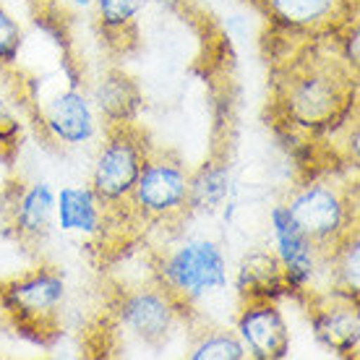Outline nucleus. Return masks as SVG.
Instances as JSON below:
<instances>
[{
  "mask_svg": "<svg viewBox=\"0 0 360 360\" xmlns=\"http://www.w3.org/2000/svg\"><path fill=\"white\" fill-rule=\"evenodd\" d=\"M288 58L274 65V112L290 134L303 139L340 134L358 110V71L345 63L332 37L292 39Z\"/></svg>",
  "mask_w": 360,
  "mask_h": 360,
  "instance_id": "f257e3e1",
  "label": "nucleus"
},
{
  "mask_svg": "<svg viewBox=\"0 0 360 360\" xmlns=\"http://www.w3.org/2000/svg\"><path fill=\"white\" fill-rule=\"evenodd\" d=\"M63 300L65 277L50 264L0 279V319L34 345H50L58 337Z\"/></svg>",
  "mask_w": 360,
  "mask_h": 360,
  "instance_id": "f03ea898",
  "label": "nucleus"
},
{
  "mask_svg": "<svg viewBox=\"0 0 360 360\" xmlns=\"http://www.w3.org/2000/svg\"><path fill=\"white\" fill-rule=\"evenodd\" d=\"M191 172L178 154L154 146L134 188L117 207L134 227H175L191 214L188 209Z\"/></svg>",
  "mask_w": 360,
  "mask_h": 360,
  "instance_id": "7ed1b4c3",
  "label": "nucleus"
},
{
  "mask_svg": "<svg viewBox=\"0 0 360 360\" xmlns=\"http://www.w3.org/2000/svg\"><path fill=\"white\" fill-rule=\"evenodd\" d=\"M152 277L193 316L196 303L227 288L230 271L219 243L188 238L154 253Z\"/></svg>",
  "mask_w": 360,
  "mask_h": 360,
  "instance_id": "20e7f679",
  "label": "nucleus"
},
{
  "mask_svg": "<svg viewBox=\"0 0 360 360\" xmlns=\"http://www.w3.org/2000/svg\"><path fill=\"white\" fill-rule=\"evenodd\" d=\"M355 188L334 180L311 178L300 183L285 201L295 225L316 243L321 253L332 251L345 235L358 230V201Z\"/></svg>",
  "mask_w": 360,
  "mask_h": 360,
  "instance_id": "39448f33",
  "label": "nucleus"
},
{
  "mask_svg": "<svg viewBox=\"0 0 360 360\" xmlns=\"http://www.w3.org/2000/svg\"><path fill=\"white\" fill-rule=\"evenodd\" d=\"M110 316L115 332H123L128 340L160 350L170 342L180 324H186L193 316L180 306L178 300L160 285H136V288L117 290L112 303H110Z\"/></svg>",
  "mask_w": 360,
  "mask_h": 360,
  "instance_id": "423d86ee",
  "label": "nucleus"
},
{
  "mask_svg": "<svg viewBox=\"0 0 360 360\" xmlns=\"http://www.w3.org/2000/svg\"><path fill=\"white\" fill-rule=\"evenodd\" d=\"M152 149V139L136 120L105 126V141L91 167L89 188L110 209L123 207Z\"/></svg>",
  "mask_w": 360,
  "mask_h": 360,
  "instance_id": "0eeeda50",
  "label": "nucleus"
},
{
  "mask_svg": "<svg viewBox=\"0 0 360 360\" xmlns=\"http://www.w3.org/2000/svg\"><path fill=\"white\" fill-rule=\"evenodd\" d=\"M279 37L324 39L358 18V0H248Z\"/></svg>",
  "mask_w": 360,
  "mask_h": 360,
  "instance_id": "6e6552de",
  "label": "nucleus"
},
{
  "mask_svg": "<svg viewBox=\"0 0 360 360\" xmlns=\"http://www.w3.org/2000/svg\"><path fill=\"white\" fill-rule=\"evenodd\" d=\"M55 225V191L45 180H11L0 193V230L21 248L37 251Z\"/></svg>",
  "mask_w": 360,
  "mask_h": 360,
  "instance_id": "1a4fd4ad",
  "label": "nucleus"
},
{
  "mask_svg": "<svg viewBox=\"0 0 360 360\" xmlns=\"http://www.w3.org/2000/svg\"><path fill=\"white\" fill-rule=\"evenodd\" d=\"M27 105H32V117L37 120V126L55 144H86L99 131L97 110L79 82H68V86L53 89L50 94L37 91L27 99Z\"/></svg>",
  "mask_w": 360,
  "mask_h": 360,
  "instance_id": "9d476101",
  "label": "nucleus"
},
{
  "mask_svg": "<svg viewBox=\"0 0 360 360\" xmlns=\"http://www.w3.org/2000/svg\"><path fill=\"white\" fill-rule=\"evenodd\" d=\"M271 240H274V256L282 264L285 282H288V295L297 297L300 303L311 292L319 290L316 279L324 271V253L316 248V243L308 238L295 219L290 217L285 204H274L269 212Z\"/></svg>",
  "mask_w": 360,
  "mask_h": 360,
  "instance_id": "9b49d317",
  "label": "nucleus"
},
{
  "mask_svg": "<svg viewBox=\"0 0 360 360\" xmlns=\"http://www.w3.org/2000/svg\"><path fill=\"white\" fill-rule=\"evenodd\" d=\"M303 303L316 342L337 358H355L360 350L358 300L332 290H316Z\"/></svg>",
  "mask_w": 360,
  "mask_h": 360,
  "instance_id": "f8f14e48",
  "label": "nucleus"
},
{
  "mask_svg": "<svg viewBox=\"0 0 360 360\" xmlns=\"http://www.w3.org/2000/svg\"><path fill=\"white\" fill-rule=\"evenodd\" d=\"M235 334L240 337L248 358L282 360L290 355L292 337L277 300H240Z\"/></svg>",
  "mask_w": 360,
  "mask_h": 360,
  "instance_id": "ddd939ff",
  "label": "nucleus"
},
{
  "mask_svg": "<svg viewBox=\"0 0 360 360\" xmlns=\"http://www.w3.org/2000/svg\"><path fill=\"white\" fill-rule=\"evenodd\" d=\"M110 222V207L89 186H65L55 193V225L82 238H102Z\"/></svg>",
  "mask_w": 360,
  "mask_h": 360,
  "instance_id": "4468645a",
  "label": "nucleus"
},
{
  "mask_svg": "<svg viewBox=\"0 0 360 360\" xmlns=\"http://www.w3.org/2000/svg\"><path fill=\"white\" fill-rule=\"evenodd\" d=\"M89 99L97 110L99 123H105V126L131 123L141 110V89L123 68H108L102 73Z\"/></svg>",
  "mask_w": 360,
  "mask_h": 360,
  "instance_id": "2eb2a0df",
  "label": "nucleus"
},
{
  "mask_svg": "<svg viewBox=\"0 0 360 360\" xmlns=\"http://www.w3.org/2000/svg\"><path fill=\"white\" fill-rule=\"evenodd\" d=\"M238 300H279L288 295V282L274 251L245 253L235 269Z\"/></svg>",
  "mask_w": 360,
  "mask_h": 360,
  "instance_id": "dca6fc26",
  "label": "nucleus"
},
{
  "mask_svg": "<svg viewBox=\"0 0 360 360\" xmlns=\"http://www.w3.org/2000/svg\"><path fill=\"white\" fill-rule=\"evenodd\" d=\"M149 0H94V18L105 45L115 55H126L139 39V13Z\"/></svg>",
  "mask_w": 360,
  "mask_h": 360,
  "instance_id": "f3484780",
  "label": "nucleus"
},
{
  "mask_svg": "<svg viewBox=\"0 0 360 360\" xmlns=\"http://www.w3.org/2000/svg\"><path fill=\"white\" fill-rule=\"evenodd\" d=\"M233 191V172L225 157H212L188 178V209L191 214H212L222 209Z\"/></svg>",
  "mask_w": 360,
  "mask_h": 360,
  "instance_id": "a211bd4d",
  "label": "nucleus"
},
{
  "mask_svg": "<svg viewBox=\"0 0 360 360\" xmlns=\"http://www.w3.org/2000/svg\"><path fill=\"white\" fill-rule=\"evenodd\" d=\"M324 274L326 288L340 295L355 297L360 295V235L352 230L345 235L332 251L324 253Z\"/></svg>",
  "mask_w": 360,
  "mask_h": 360,
  "instance_id": "6ab92c4d",
  "label": "nucleus"
},
{
  "mask_svg": "<svg viewBox=\"0 0 360 360\" xmlns=\"http://www.w3.org/2000/svg\"><path fill=\"white\" fill-rule=\"evenodd\" d=\"M191 360H243L248 358L240 337L235 329L225 326H201L193 332V340L188 345Z\"/></svg>",
  "mask_w": 360,
  "mask_h": 360,
  "instance_id": "aec40b11",
  "label": "nucleus"
},
{
  "mask_svg": "<svg viewBox=\"0 0 360 360\" xmlns=\"http://www.w3.org/2000/svg\"><path fill=\"white\" fill-rule=\"evenodd\" d=\"M24 141V126L16 112L8 108L6 99H0V162L13 165Z\"/></svg>",
  "mask_w": 360,
  "mask_h": 360,
  "instance_id": "412c9836",
  "label": "nucleus"
},
{
  "mask_svg": "<svg viewBox=\"0 0 360 360\" xmlns=\"http://www.w3.org/2000/svg\"><path fill=\"white\" fill-rule=\"evenodd\" d=\"M21 47H24V29L0 6V68H16Z\"/></svg>",
  "mask_w": 360,
  "mask_h": 360,
  "instance_id": "4be33fe9",
  "label": "nucleus"
},
{
  "mask_svg": "<svg viewBox=\"0 0 360 360\" xmlns=\"http://www.w3.org/2000/svg\"><path fill=\"white\" fill-rule=\"evenodd\" d=\"M154 3L167 11H186V6H188V0H154Z\"/></svg>",
  "mask_w": 360,
  "mask_h": 360,
  "instance_id": "5701e85b",
  "label": "nucleus"
},
{
  "mask_svg": "<svg viewBox=\"0 0 360 360\" xmlns=\"http://www.w3.org/2000/svg\"><path fill=\"white\" fill-rule=\"evenodd\" d=\"M73 6H79V8H91L94 6V0H71Z\"/></svg>",
  "mask_w": 360,
  "mask_h": 360,
  "instance_id": "b1692460",
  "label": "nucleus"
}]
</instances>
